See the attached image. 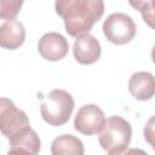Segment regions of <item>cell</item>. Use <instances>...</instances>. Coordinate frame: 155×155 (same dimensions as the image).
I'll return each mask as SVG.
<instances>
[{
    "instance_id": "cell-13",
    "label": "cell",
    "mask_w": 155,
    "mask_h": 155,
    "mask_svg": "<svg viewBox=\"0 0 155 155\" xmlns=\"http://www.w3.org/2000/svg\"><path fill=\"white\" fill-rule=\"evenodd\" d=\"M23 5V1L18 0H0V18L7 21H13Z\"/></svg>"
},
{
    "instance_id": "cell-6",
    "label": "cell",
    "mask_w": 155,
    "mask_h": 155,
    "mask_svg": "<svg viewBox=\"0 0 155 155\" xmlns=\"http://www.w3.org/2000/svg\"><path fill=\"white\" fill-rule=\"evenodd\" d=\"M105 122V115L103 110L96 104H85L82 105L74 119V127L78 132L92 136L99 133Z\"/></svg>"
},
{
    "instance_id": "cell-3",
    "label": "cell",
    "mask_w": 155,
    "mask_h": 155,
    "mask_svg": "<svg viewBox=\"0 0 155 155\" xmlns=\"http://www.w3.org/2000/svg\"><path fill=\"white\" fill-rule=\"evenodd\" d=\"M132 138V127L128 121L121 116H110L99 131V144L109 153H116L126 149Z\"/></svg>"
},
{
    "instance_id": "cell-10",
    "label": "cell",
    "mask_w": 155,
    "mask_h": 155,
    "mask_svg": "<svg viewBox=\"0 0 155 155\" xmlns=\"http://www.w3.org/2000/svg\"><path fill=\"white\" fill-rule=\"evenodd\" d=\"M130 93L138 101H149L155 93L154 76L149 71H137L128 80Z\"/></svg>"
},
{
    "instance_id": "cell-2",
    "label": "cell",
    "mask_w": 155,
    "mask_h": 155,
    "mask_svg": "<svg viewBox=\"0 0 155 155\" xmlns=\"http://www.w3.org/2000/svg\"><path fill=\"white\" fill-rule=\"evenodd\" d=\"M74 98L64 90H52L40 105L42 119L51 126H62L68 122L74 110Z\"/></svg>"
},
{
    "instance_id": "cell-11",
    "label": "cell",
    "mask_w": 155,
    "mask_h": 155,
    "mask_svg": "<svg viewBox=\"0 0 155 155\" xmlns=\"http://www.w3.org/2000/svg\"><path fill=\"white\" fill-rule=\"evenodd\" d=\"M25 40V29L19 21H7L0 25V47L16 50Z\"/></svg>"
},
{
    "instance_id": "cell-5",
    "label": "cell",
    "mask_w": 155,
    "mask_h": 155,
    "mask_svg": "<svg viewBox=\"0 0 155 155\" xmlns=\"http://www.w3.org/2000/svg\"><path fill=\"white\" fill-rule=\"evenodd\" d=\"M29 127L25 111L18 109L8 98H0V132L8 139Z\"/></svg>"
},
{
    "instance_id": "cell-8",
    "label": "cell",
    "mask_w": 155,
    "mask_h": 155,
    "mask_svg": "<svg viewBox=\"0 0 155 155\" xmlns=\"http://www.w3.org/2000/svg\"><path fill=\"white\" fill-rule=\"evenodd\" d=\"M73 52L75 59L80 64H92L101 57V44L91 34L79 35L73 45Z\"/></svg>"
},
{
    "instance_id": "cell-14",
    "label": "cell",
    "mask_w": 155,
    "mask_h": 155,
    "mask_svg": "<svg viewBox=\"0 0 155 155\" xmlns=\"http://www.w3.org/2000/svg\"><path fill=\"white\" fill-rule=\"evenodd\" d=\"M108 155H148L144 150L138 149V148H126L121 151H116V153H109Z\"/></svg>"
},
{
    "instance_id": "cell-9",
    "label": "cell",
    "mask_w": 155,
    "mask_h": 155,
    "mask_svg": "<svg viewBox=\"0 0 155 155\" xmlns=\"http://www.w3.org/2000/svg\"><path fill=\"white\" fill-rule=\"evenodd\" d=\"M10 140L7 155H38L40 150V138L36 132L29 127L19 132Z\"/></svg>"
},
{
    "instance_id": "cell-1",
    "label": "cell",
    "mask_w": 155,
    "mask_h": 155,
    "mask_svg": "<svg viewBox=\"0 0 155 155\" xmlns=\"http://www.w3.org/2000/svg\"><path fill=\"white\" fill-rule=\"evenodd\" d=\"M56 12L63 18L67 33L78 38L88 34L93 24L104 13V2L101 0H58Z\"/></svg>"
},
{
    "instance_id": "cell-4",
    "label": "cell",
    "mask_w": 155,
    "mask_h": 155,
    "mask_svg": "<svg viewBox=\"0 0 155 155\" xmlns=\"http://www.w3.org/2000/svg\"><path fill=\"white\" fill-rule=\"evenodd\" d=\"M137 31L133 19L122 12L109 15L103 22V33L105 38L115 45H125L130 42Z\"/></svg>"
},
{
    "instance_id": "cell-7",
    "label": "cell",
    "mask_w": 155,
    "mask_h": 155,
    "mask_svg": "<svg viewBox=\"0 0 155 155\" xmlns=\"http://www.w3.org/2000/svg\"><path fill=\"white\" fill-rule=\"evenodd\" d=\"M69 50V44L67 39L56 31L46 33L41 36L38 44V51L42 58L56 62L63 59Z\"/></svg>"
},
{
    "instance_id": "cell-12",
    "label": "cell",
    "mask_w": 155,
    "mask_h": 155,
    "mask_svg": "<svg viewBox=\"0 0 155 155\" xmlns=\"http://www.w3.org/2000/svg\"><path fill=\"white\" fill-rule=\"evenodd\" d=\"M52 155H84L85 148L82 142L71 134H62L51 143Z\"/></svg>"
}]
</instances>
